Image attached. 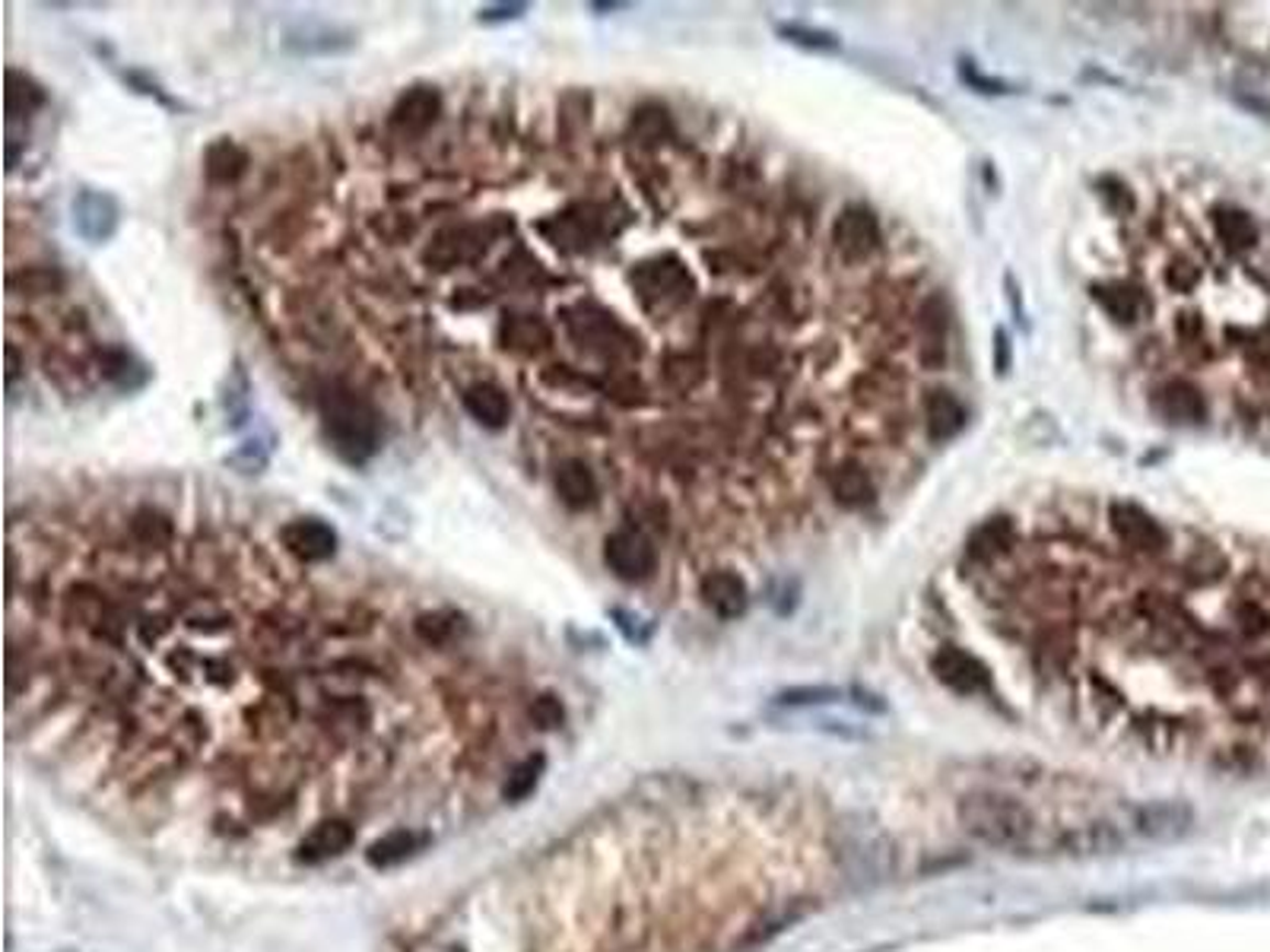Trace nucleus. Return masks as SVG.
I'll return each instance as SVG.
<instances>
[{"label":"nucleus","mask_w":1270,"mask_h":952,"mask_svg":"<svg viewBox=\"0 0 1270 952\" xmlns=\"http://www.w3.org/2000/svg\"><path fill=\"white\" fill-rule=\"evenodd\" d=\"M1112 524H1115L1118 537L1128 546H1134V549H1160L1165 544V534H1162L1160 524L1147 512H1140L1137 505H1115L1112 508Z\"/></svg>","instance_id":"4468645a"},{"label":"nucleus","mask_w":1270,"mask_h":952,"mask_svg":"<svg viewBox=\"0 0 1270 952\" xmlns=\"http://www.w3.org/2000/svg\"><path fill=\"white\" fill-rule=\"evenodd\" d=\"M242 168H245V153L236 143L220 140L207 150V175L214 182H232V178H239Z\"/></svg>","instance_id":"412c9836"},{"label":"nucleus","mask_w":1270,"mask_h":952,"mask_svg":"<svg viewBox=\"0 0 1270 952\" xmlns=\"http://www.w3.org/2000/svg\"><path fill=\"white\" fill-rule=\"evenodd\" d=\"M931 670L943 686H950L953 692L960 696H978V692H988L992 689V674L988 667L975 657V654L963 652V648H940L931 657Z\"/></svg>","instance_id":"0eeeda50"},{"label":"nucleus","mask_w":1270,"mask_h":952,"mask_svg":"<svg viewBox=\"0 0 1270 952\" xmlns=\"http://www.w3.org/2000/svg\"><path fill=\"white\" fill-rule=\"evenodd\" d=\"M995 343H997V347H995V362H997V372H1000V375H1004V372H1007V369H1010V343H1007V333H1004V330H997Z\"/></svg>","instance_id":"c756f323"},{"label":"nucleus","mask_w":1270,"mask_h":952,"mask_svg":"<svg viewBox=\"0 0 1270 952\" xmlns=\"http://www.w3.org/2000/svg\"><path fill=\"white\" fill-rule=\"evenodd\" d=\"M416 844H419V839H416L414 832L397 829V832H387V835H382L379 842L369 844L365 857H369L372 867L387 871V867H397V864H404L407 857H414Z\"/></svg>","instance_id":"aec40b11"},{"label":"nucleus","mask_w":1270,"mask_h":952,"mask_svg":"<svg viewBox=\"0 0 1270 952\" xmlns=\"http://www.w3.org/2000/svg\"><path fill=\"white\" fill-rule=\"evenodd\" d=\"M283 546L299 559V562H325L337 552V534L328 521L321 517H296L280 530Z\"/></svg>","instance_id":"6e6552de"},{"label":"nucleus","mask_w":1270,"mask_h":952,"mask_svg":"<svg viewBox=\"0 0 1270 952\" xmlns=\"http://www.w3.org/2000/svg\"><path fill=\"white\" fill-rule=\"evenodd\" d=\"M1128 842L1125 829H1118L1115 822L1108 819H1093V822H1080V825H1068L1058 832L1054 839V854H1068V857H1099V854H1115L1121 851Z\"/></svg>","instance_id":"20e7f679"},{"label":"nucleus","mask_w":1270,"mask_h":952,"mask_svg":"<svg viewBox=\"0 0 1270 952\" xmlns=\"http://www.w3.org/2000/svg\"><path fill=\"white\" fill-rule=\"evenodd\" d=\"M924 413H928V436L934 441L960 436L966 426V407L950 391H934L924 404Z\"/></svg>","instance_id":"f3484780"},{"label":"nucleus","mask_w":1270,"mask_h":952,"mask_svg":"<svg viewBox=\"0 0 1270 952\" xmlns=\"http://www.w3.org/2000/svg\"><path fill=\"white\" fill-rule=\"evenodd\" d=\"M1194 825V810L1182 800H1153L1140 803L1131 813V832L1150 842H1179Z\"/></svg>","instance_id":"7ed1b4c3"},{"label":"nucleus","mask_w":1270,"mask_h":952,"mask_svg":"<svg viewBox=\"0 0 1270 952\" xmlns=\"http://www.w3.org/2000/svg\"><path fill=\"white\" fill-rule=\"evenodd\" d=\"M1216 232L1229 248H1251L1258 239V229H1255L1251 217L1239 214V210H1223L1216 217Z\"/></svg>","instance_id":"5701e85b"},{"label":"nucleus","mask_w":1270,"mask_h":952,"mask_svg":"<svg viewBox=\"0 0 1270 952\" xmlns=\"http://www.w3.org/2000/svg\"><path fill=\"white\" fill-rule=\"evenodd\" d=\"M842 861H845V871H852L857 879L871 883L877 876H884L893 864V847L886 839L874 842L871 839V825H864L861 832H845V844H842Z\"/></svg>","instance_id":"1a4fd4ad"},{"label":"nucleus","mask_w":1270,"mask_h":952,"mask_svg":"<svg viewBox=\"0 0 1270 952\" xmlns=\"http://www.w3.org/2000/svg\"><path fill=\"white\" fill-rule=\"evenodd\" d=\"M832 242L842 251V258L849 261H864L871 258V251L880 242V229H877V219L871 217L864 207H849L842 217L835 219V229H832Z\"/></svg>","instance_id":"9d476101"},{"label":"nucleus","mask_w":1270,"mask_h":952,"mask_svg":"<svg viewBox=\"0 0 1270 952\" xmlns=\"http://www.w3.org/2000/svg\"><path fill=\"white\" fill-rule=\"evenodd\" d=\"M436 114H439V96L426 86H416L394 106L391 124L404 136H416L436 121Z\"/></svg>","instance_id":"ddd939ff"},{"label":"nucleus","mask_w":1270,"mask_h":952,"mask_svg":"<svg viewBox=\"0 0 1270 952\" xmlns=\"http://www.w3.org/2000/svg\"><path fill=\"white\" fill-rule=\"evenodd\" d=\"M845 692L842 689H832V686H798V689H788V692H781L775 702L778 705H823V702H835V699H842Z\"/></svg>","instance_id":"393cba45"},{"label":"nucleus","mask_w":1270,"mask_h":952,"mask_svg":"<svg viewBox=\"0 0 1270 952\" xmlns=\"http://www.w3.org/2000/svg\"><path fill=\"white\" fill-rule=\"evenodd\" d=\"M702 600L712 613H719L721 620H737L744 616L746 610V584L741 575L734 571H712L702 578Z\"/></svg>","instance_id":"f8f14e48"},{"label":"nucleus","mask_w":1270,"mask_h":952,"mask_svg":"<svg viewBox=\"0 0 1270 952\" xmlns=\"http://www.w3.org/2000/svg\"><path fill=\"white\" fill-rule=\"evenodd\" d=\"M781 35H788V39L798 42V45H810V48H835V39L826 35V32H807V29L795 26V29H781Z\"/></svg>","instance_id":"cd10ccee"},{"label":"nucleus","mask_w":1270,"mask_h":952,"mask_svg":"<svg viewBox=\"0 0 1270 952\" xmlns=\"http://www.w3.org/2000/svg\"><path fill=\"white\" fill-rule=\"evenodd\" d=\"M464 409L486 429H502L512 416V404H508L505 391L496 384H486V381L473 384L464 394Z\"/></svg>","instance_id":"dca6fc26"},{"label":"nucleus","mask_w":1270,"mask_h":952,"mask_svg":"<svg viewBox=\"0 0 1270 952\" xmlns=\"http://www.w3.org/2000/svg\"><path fill=\"white\" fill-rule=\"evenodd\" d=\"M321 419L333 451L350 463L369 461L379 448V416L353 391L333 387L321 397Z\"/></svg>","instance_id":"f03ea898"},{"label":"nucleus","mask_w":1270,"mask_h":952,"mask_svg":"<svg viewBox=\"0 0 1270 952\" xmlns=\"http://www.w3.org/2000/svg\"><path fill=\"white\" fill-rule=\"evenodd\" d=\"M118 219H121V207H118V200L111 197L109 190H77V197H74V229L84 236L89 245L109 242L111 236H114V229H118Z\"/></svg>","instance_id":"423d86ee"},{"label":"nucleus","mask_w":1270,"mask_h":952,"mask_svg":"<svg viewBox=\"0 0 1270 952\" xmlns=\"http://www.w3.org/2000/svg\"><path fill=\"white\" fill-rule=\"evenodd\" d=\"M1007 540H1010V524L1007 521H992L982 530H975V537H972L968 546H972L975 556H992V552H1000L1007 546Z\"/></svg>","instance_id":"a878e982"},{"label":"nucleus","mask_w":1270,"mask_h":952,"mask_svg":"<svg viewBox=\"0 0 1270 952\" xmlns=\"http://www.w3.org/2000/svg\"><path fill=\"white\" fill-rule=\"evenodd\" d=\"M604 559H607L610 571L623 581H645L655 566H658V552L652 540L638 530H616L610 534L607 546H604Z\"/></svg>","instance_id":"39448f33"},{"label":"nucleus","mask_w":1270,"mask_h":952,"mask_svg":"<svg viewBox=\"0 0 1270 952\" xmlns=\"http://www.w3.org/2000/svg\"><path fill=\"white\" fill-rule=\"evenodd\" d=\"M525 3H499V7H486L480 10V23H505V20H518L525 13Z\"/></svg>","instance_id":"c85d7f7f"},{"label":"nucleus","mask_w":1270,"mask_h":952,"mask_svg":"<svg viewBox=\"0 0 1270 952\" xmlns=\"http://www.w3.org/2000/svg\"><path fill=\"white\" fill-rule=\"evenodd\" d=\"M530 718L544 727V731H552V727H559L562 724V718H566V711H562V705H559V699H552V696H540L534 705H530Z\"/></svg>","instance_id":"bb28decb"},{"label":"nucleus","mask_w":1270,"mask_h":952,"mask_svg":"<svg viewBox=\"0 0 1270 952\" xmlns=\"http://www.w3.org/2000/svg\"><path fill=\"white\" fill-rule=\"evenodd\" d=\"M960 825L966 829L975 842L997 847V851H1014V854H1054V839L1049 829L1039 822V817L1010 794L1000 790H972L956 807Z\"/></svg>","instance_id":"f257e3e1"},{"label":"nucleus","mask_w":1270,"mask_h":952,"mask_svg":"<svg viewBox=\"0 0 1270 952\" xmlns=\"http://www.w3.org/2000/svg\"><path fill=\"white\" fill-rule=\"evenodd\" d=\"M353 839H357V832L347 819H325L299 842L296 861L299 864H325L331 857H340L353 844Z\"/></svg>","instance_id":"9b49d317"},{"label":"nucleus","mask_w":1270,"mask_h":952,"mask_svg":"<svg viewBox=\"0 0 1270 952\" xmlns=\"http://www.w3.org/2000/svg\"><path fill=\"white\" fill-rule=\"evenodd\" d=\"M1096 299L1103 302L1105 311L1118 321H1134L1140 311V296L1125 286H1103V289H1096Z\"/></svg>","instance_id":"b1692460"},{"label":"nucleus","mask_w":1270,"mask_h":952,"mask_svg":"<svg viewBox=\"0 0 1270 952\" xmlns=\"http://www.w3.org/2000/svg\"><path fill=\"white\" fill-rule=\"evenodd\" d=\"M556 492L572 512H584L598 502V483L584 461H562L556 467Z\"/></svg>","instance_id":"2eb2a0df"},{"label":"nucleus","mask_w":1270,"mask_h":952,"mask_svg":"<svg viewBox=\"0 0 1270 952\" xmlns=\"http://www.w3.org/2000/svg\"><path fill=\"white\" fill-rule=\"evenodd\" d=\"M544 756L537 753V756H527L525 762H518L515 768H512V775H508V781H505V788H502V794H505V800H512V803H518V800H525V797H530L534 794V788H537V781H540V775H544Z\"/></svg>","instance_id":"4be33fe9"},{"label":"nucleus","mask_w":1270,"mask_h":952,"mask_svg":"<svg viewBox=\"0 0 1270 952\" xmlns=\"http://www.w3.org/2000/svg\"><path fill=\"white\" fill-rule=\"evenodd\" d=\"M829 486H832V495H835L842 505H849V508H861V505H867V502L874 499V483H871L867 470L857 467V463L839 467V470L832 473Z\"/></svg>","instance_id":"6ab92c4d"},{"label":"nucleus","mask_w":1270,"mask_h":952,"mask_svg":"<svg viewBox=\"0 0 1270 952\" xmlns=\"http://www.w3.org/2000/svg\"><path fill=\"white\" fill-rule=\"evenodd\" d=\"M1157 409L1172 423H1197L1204 419V397L1185 381H1175L1157 394Z\"/></svg>","instance_id":"a211bd4d"}]
</instances>
